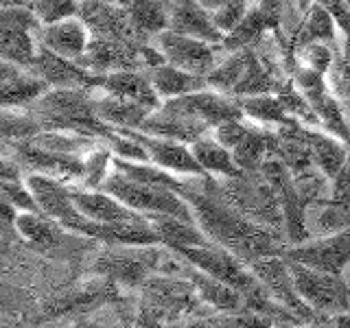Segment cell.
Returning a JSON list of instances; mask_svg holds the SVG:
<instances>
[{
	"mask_svg": "<svg viewBox=\"0 0 350 328\" xmlns=\"http://www.w3.org/2000/svg\"><path fill=\"white\" fill-rule=\"evenodd\" d=\"M184 197L191 202L195 221L200 223L208 238L230 249L232 254L247 260L278 254L271 232L234 210L232 206H228L221 197L200 195L191 189L186 191Z\"/></svg>",
	"mask_w": 350,
	"mask_h": 328,
	"instance_id": "6da1fadb",
	"label": "cell"
},
{
	"mask_svg": "<svg viewBox=\"0 0 350 328\" xmlns=\"http://www.w3.org/2000/svg\"><path fill=\"white\" fill-rule=\"evenodd\" d=\"M31 114L38 118L42 129L79 131L88 136H101L103 140L112 129L98 118L94 98H90L85 87H55L31 105Z\"/></svg>",
	"mask_w": 350,
	"mask_h": 328,
	"instance_id": "7a4b0ae2",
	"label": "cell"
},
{
	"mask_svg": "<svg viewBox=\"0 0 350 328\" xmlns=\"http://www.w3.org/2000/svg\"><path fill=\"white\" fill-rule=\"evenodd\" d=\"M101 189L112 193L123 204L134 208V210L145 213V217L171 215V217L186 219V221H195L193 206L182 193L167 189V186H158V184H149V182H140L136 178H129V175H125L118 169L114 175H107V180L103 182Z\"/></svg>",
	"mask_w": 350,
	"mask_h": 328,
	"instance_id": "3957f363",
	"label": "cell"
},
{
	"mask_svg": "<svg viewBox=\"0 0 350 328\" xmlns=\"http://www.w3.org/2000/svg\"><path fill=\"white\" fill-rule=\"evenodd\" d=\"M178 254L189 262V265L202 269L208 276L221 280L230 287L239 289L241 293H254L262 284L254 276V271H245L237 260V254H232L226 247L217 245H191V247H178Z\"/></svg>",
	"mask_w": 350,
	"mask_h": 328,
	"instance_id": "277c9868",
	"label": "cell"
},
{
	"mask_svg": "<svg viewBox=\"0 0 350 328\" xmlns=\"http://www.w3.org/2000/svg\"><path fill=\"white\" fill-rule=\"evenodd\" d=\"M289 267L295 289L311 309L331 313H342L348 309V282L342 280V273L315 269L295 260H289Z\"/></svg>",
	"mask_w": 350,
	"mask_h": 328,
	"instance_id": "5b68a950",
	"label": "cell"
},
{
	"mask_svg": "<svg viewBox=\"0 0 350 328\" xmlns=\"http://www.w3.org/2000/svg\"><path fill=\"white\" fill-rule=\"evenodd\" d=\"M156 49L162 53L167 64L178 66L195 74H211L221 64V53L213 42L191 38L173 29H162L156 33Z\"/></svg>",
	"mask_w": 350,
	"mask_h": 328,
	"instance_id": "8992f818",
	"label": "cell"
},
{
	"mask_svg": "<svg viewBox=\"0 0 350 328\" xmlns=\"http://www.w3.org/2000/svg\"><path fill=\"white\" fill-rule=\"evenodd\" d=\"M282 256L287 260L304 262V265L315 269L344 273V269L350 267V228L306 241V243H298L284 249Z\"/></svg>",
	"mask_w": 350,
	"mask_h": 328,
	"instance_id": "52a82bcc",
	"label": "cell"
},
{
	"mask_svg": "<svg viewBox=\"0 0 350 328\" xmlns=\"http://www.w3.org/2000/svg\"><path fill=\"white\" fill-rule=\"evenodd\" d=\"M252 271H254V276L260 280L265 291L280 306H287V309H291V311H298L304 317L313 315V309L300 298L298 289H295L289 260L282 254L280 256L271 254V256H262V258L252 260Z\"/></svg>",
	"mask_w": 350,
	"mask_h": 328,
	"instance_id": "ba28073f",
	"label": "cell"
},
{
	"mask_svg": "<svg viewBox=\"0 0 350 328\" xmlns=\"http://www.w3.org/2000/svg\"><path fill=\"white\" fill-rule=\"evenodd\" d=\"M164 105L175 109V112H182L186 116L200 120V123H204L206 127H217V125L226 123V120L243 116L241 101L237 103L232 98H228L226 92L213 90V87L184 94L178 98H167Z\"/></svg>",
	"mask_w": 350,
	"mask_h": 328,
	"instance_id": "9c48e42d",
	"label": "cell"
},
{
	"mask_svg": "<svg viewBox=\"0 0 350 328\" xmlns=\"http://www.w3.org/2000/svg\"><path fill=\"white\" fill-rule=\"evenodd\" d=\"M136 138L142 147L147 149L149 160L158 167L173 171V173H184V175H206L200 160L195 158L193 149L186 147V142L167 138V136H153L140 129H120Z\"/></svg>",
	"mask_w": 350,
	"mask_h": 328,
	"instance_id": "30bf717a",
	"label": "cell"
},
{
	"mask_svg": "<svg viewBox=\"0 0 350 328\" xmlns=\"http://www.w3.org/2000/svg\"><path fill=\"white\" fill-rule=\"evenodd\" d=\"M25 182L31 189L33 197H36L40 210L44 215L57 219L64 228H68L72 221H77V219L83 217L75 206L72 189H70V186H66L64 180L36 171V173H29Z\"/></svg>",
	"mask_w": 350,
	"mask_h": 328,
	"instance_id": "8fae6325",
	"label": "cell"
},
{
	"mask_svg": "<svg viewBox=\"0 0 350 328\" xmlns=\"http://www.w3.org/2000/svg\"><path fill=\"white\" fill-rule=\"evenodd\" d=\"M18 162L36 169L38 173H46L59 180H81L85 175V164L75 153H59L46 147L36 145L33 140H18L16 147Z\"/></svg>",
	"mask_w": 350,
	"mask_h": 328,
	"instance_id": "7c38bea8",
	"label": "cell"
},
{
	"mask_svg": "<svg viewBox=\"0 0 350 328\" xmlns=\"http://www.w3.org/2000/svg\"><path fill=\"white\" fill-rule=\"evenodd\" d=\"M169 29L184 33V36L200 38L213 44H221L226 33L215 25L213 11H208L197 0H171L167 5Z\"/></svg>",
	"mask_w": 350,
	"mask_h": 328,
	"instance_id": "4fadbf2b",
	"label": "cell"
},
{
	"mask_svg": "<svg viewBox=\"0 0 350 328\" xmlns=\"http://www.w3.org/2000/svg\"><path fill=\"white\" fill-rule=\"evenodd\" d=\"M38 40L62 57L81 62L88 51V44H90V31H88V25L72 16L53 22V25H42V29L38 31Z\"/></svg>",
	"mask_w": 350,
	"mask_h": 328,
	"instance_id": "5bb4252c",
	"label": "cell"
},
{
	"mask_svg": "<svg viewBox=\"0 0 350 328\" xmlns=\"http://www.w3.org/2000/svg\"><path fill=\"white\" fill-rule=\"evenodd\" d=\"M72 200L77 210L83 217H88L90 221H101V223H116V221H136V219H147L145 215H140L134 208H129L107 191H75L72 189Z\"/></svg>",
	"mask_w": 350,
	"mask_h": 328,
	"instance_id": "9a60e30c",
	"label": "cell"
},
{
	"mask_svg": "<svg viewBox=\"0 0 350 328\" xmlns=\"http://www.w3.org/2000/svg\"><path fill=\"white\" fill-rule=\"evenodd\" d=\"M3 107L33 105L40 96L49 92L51 83L42 79L31 68H22L18 64L3 59Z\"/></svg>",
	"mask_w": 350,
	"mask_h": 328,
	"instance_id": "2e32d148",
	"label": "cell"
},
{
	"mask_svg": "<svg viewBox=\"0 0 350 328\" xmlns=\"http://www.w3.org/2000/svg\"><path fill=\"white\" fill-rule=\"evenodd\" d=\"M98 90L112 92L116 96L129 98V101L142 103L151 109L160 107V94L153 85L149 72H138V70H114L101 74V87Z\"/></svg>",
	"mask_w": 350,
	"mask_h": 328,
	"instance_id": "e0dca14e",
	"label": "cell"
},
{
	"mask_svg": "<svg viewBox=\"0 0 350 328\" xmlns=\"http://www.w3.org/2000/svg\"><path fill=\"white\" fill-rule=\"evenodd\" d=\"M140 51H131L127 44L116 42L112 38H101L88 44V51L83 55L85 68L94 70L96 74H105V72H114V70H131L136 68L138 62L136 55H140ZM79 62V64H81Z\"/></svg>",
	"mask_w": 350,
	"mask_h": 328,
	"instance_id": "ac0fdd59",
	"label": "cell"
},
{
	"mask_svg": "<svg viewBox=\"0 0 350 328\" xmlns=\"http://www.w3.org/2000/svg\"><path fill=\"white\" fill-rule=\"evenodd\" d=\"M94 109L98 118L105 125H112V129H140L145 118L153 112L147 105L116 96L112 92H105L101 98H94Z\"/></svg>",
	"mask_w": 350,
	"mask_h": 328,
	"instance_id": "d6986e66",
	"label": "cell"
},
{
	"mask_svg": "<svg viewBox=\"0 0 350 328\" xmlns=\"http://www.w3.org/2000/svg\"><path fill=\"white\" fill-rule=\"evenodd\" d=\"M149 77H151L153 85H156L158 94L164 98H178V96L200 92V90H206V87H211L204 74L189 72V70L178 68V66L167 64V62L153 66V68L149 70Z\"/></svg>",
	"mask_w": 350,
	"mask_h": 328,
	"instance_id": "ffe728a7",
	"label": "cell"
},
{
	"mask_svg": "<svg viewBox=\"0 0 350 328\" xmlns=\"http://www.w3.org/2000/svg\"><path fill=\"white\" fill-rule=\"evenodd\" d=\"M278 142H280V134H271L267 129L250 127L247 136L232 149L234 160L241 167V171H245V173L260 171L262 164H265V158L273 156V153L278 151Z\"/></svg>",
	"mask_w": 350,
	"mask_h": 328,
	"instance_id": "44dd1931",
	"label": "cell"
},
{
	"mask_svg": "<svg viewBox=\"0 0 350 328\" xmlns=\"http://www.w3.org/2000/svg\"><path fill=\"white\" fill-rule=\"evenodd\" d=\"M147 219L156 228L162 243H167L173 249L191 245H213V241L206 236L202 228L195 226V221H186V219L171 215H149Z\"/></svg>",
	"mask_w": 350,
	"mask_h": 328,
	"instance_id": "7402d4cb",
	"label": "cell"
},
{
	"mask_svg": "<svg viewBox=\"0 0 350 328\" xmlns=\"http://www.w3.org/2000/svg\"><path fill=\"white\" fill-rule=\"evenodd\" d=\"M191 149L206 173L221 175V178H237V175L245 173V171H241V167L237 164L232 149L221 145V142L211 134L197 138L191 145Z\"/></svg>",
	"mask_w": 350,
	"mask_h": 328,
	"instance_id": "603a6c76",
	"label": "cell"
},
{
	"mask_svg": "<svg viewBox=\"0 0 350 328\" xmlns=\"http://www.w3.org/2000/svg\"><path fill=\"white\" fill-rule=\"evenodd\" d=\"M306 136L311 142V151H313V164L320 169L326 178H337L342 169L348 162V151L344 149L342 142H337L331 136L324 134H315V131L306 129Z\"/></svg>",
	"mask_w": 350,
	"mask_h": 328,
	"instance_id": "cb8c5ba5",
	"label": "cell"
},
{
	"mask_svg": "<svg viewBox=\"0 0 350 328\" xmlns=\"http://www.w3.org/2000/svg\"><path fill=\"white\" fill-rule=\"evenodd\" d=\"M40 40H33V31L18 29V27H5L0 36V49H3V59L18 64L22 68H31L36 62Z\"/></svg>",
	"mask_w": 350,
	"mask_h": 328,
	"instance_id": "d4e9b609",
	"label": "cell"
},
{
	"mask_svg": "<svg viewBox=\"0 0 350 328\" xmlns=\"http://www.w3.org/2000/svg\"><path fill=\"white\" fill-rule=\"evenodd\" d=\"M252 59H254V55H252L250 51H245V49L234 51L232 57L224 59L211 74H206L208 85H211L213 90L226 92V94L228 92L234 94L239 83L243 81V77L247 74V68H250Z\"/></svg>",
	"mask_w": 350,
	"mask_h": 328,
	"instance_id": "484cf974",
	"label": "cell"
},
{
	"mask_svg": "<svg viewBox=\"0 0 350 328\" xmlns=\"http://www.w3.org/2000/svg\"><path fill=\"white\" fill-rule=\"evenodd\" d=\"M16 228L18 232L25 236L27 241H31L33 245L46 247L53 245L62 234L59 230V221L53 219L44 213H16Z\"/></svg>",
	"mask_w": 350,
	"mask_h": 328,
	"instance_id": "4316f807",
	"label": "cell"
},
{
	"mask_svg": "<svg viewBox=\"0 0 350 328\" xmlns=\"http://www.w3.org/2000/svg\"><path fill=\"white\" fill-rule=\"evenodd\" d=\"M191 280L197 289H200L202 298L206 302H211L219 309H226V311H239L241 304H243V298H241V291L230 287V284L217 280L213 276H208L202 269H195L191 273Z\"/></svg>",
	"mask_w": 350,
	"mask_h": 328,
	"instance_id": "83f0119b",
	"label": "cell"
},
{
	"mask_svg": "<svg viewBox=\"0 0 350 328\" xmlns=\"http://www.w3.org/2000/svg\"><path fill=\"white\" fill-rule=\"evenodd\" d=\"M241 107H243V114L252 116L254 120H260V123L267 125H298V120H293L287 112V105H284L280 98H273L269 94H252L245 96L241 101Z\"/></svg>",
	"mask_w": 350,
	"mask_h": 328,
	"instance_id": "f1b7e54d",
	"label": "cell"
},
{
	"mask_svg": "<svg viewBox=\"0 0 350 328\" xmlns=\"http://www.w3.org/2000/svg\"><path fill=\"white\" fill-rule=\"evenodd\" d=\"M267 22H273V16L267 14L262 7L256 9H250L247 16L241 20V25L237 29H232L230 33H226L224 38V49L226 51H239V49H245L252 40H256L262 29L267 27Z\"/></svg>",
	"mask_w": 350,
	"mask_h": 328,
	"instance_id": "f546056e",
	"label": "cell"
},
{
	"mask_svg": "<svg viewBox=\"0 0 350 328\" xmlns=\"http://www.w3.org/2000/svg\"><path fill=\"white\" fill-rule=\"evenodd\" d=\"M131 22L138 29L151 33L169 29L167 5H162L160 0H131Z\"/></svg>",
	"mask_w": 350,
	"mask_h": 328,
	"instance_id": "4dcf8cb0",
	"label": "cell"
},
{
	"mask_svg": "<svg viewBox=\"0 0 350 328\" xmlns=\"http://www.w3.org/2000/svg\"><path fill=\"white\" fill-rule=\"evenodd\" d=\"M42 125L38 123V118L29 114H14L11 107H3V136L5 140L16 138V140H29L33 136L40 134Z\"/></svg>",
	"mask_w": 350,
	"mask_h": 328,
	"instance_id": "1f68e13d",
	"label": "cell"
},
{
	"mask_svg": "<svg viewBox=\"0 0 350 328\" xmlns=\"http://www.w3.org/2000/svg\"><path fill=\"white\" fill-rule=\"evenodd\" d=\"M31 9L36 11L42 25H53L66 18H72L81 11L79 0H33Z\"/></svg>",
	"mask_w": 350,
	"mask_h": 328,
	"instance_id": "d6a6232c",
	"label": "cell"
},
{
	"mask_svg": "<svg viewBox=\"0 0 350 328\" xmlns=\"http://www.w3.org/2000/svg\"><path fill=\"white\" fill-rule=\"evenodd\" d=\"M112 160V149L105 147H94L92 151H88V156L83 160L85 164V175H83V184L88 189H101L103 182L107 180V164Z\"/></svg>",
	"mask_w": 350,
	"mask_h": 328,
	"instance_id": "836d02e7",
	"label": "cell"
},
{
	"mask_svg": "<svg viewBox=\"0 0 350 328\" xmlns=\"http://www.w3.org/2000/svg\"><path fill=\"white\" fill-rule=\"evenodd\" d=\"M3 200L14 206L18 213H42L27 182L22 184L20 180H3Z\"/></svg>",
	"mask_w": 350,
	"mask_h": 328,
	"instance_id": "e575fe53",
	"label": "cell"
},
{
	"mask_svg": "<svg viewBox=\"0 0 350 328\" xmlns=\"http://www.w3.org/2000/svg\"><path fill=\"white\" fill-rule=\"evenodd\" d=\"M247 0H226V3L213 11L215 25L224 33H230L241 25V20L247 16Z\"/></svg>",
	"mask_w": 350,
	"mask_h": 328,
	"instance_id": "d590c367",
	"label": "cell"
},
{
	"mask_svg": "<svg viewBox=\"0 0 350 328\" xmlns=\"http://www.w3.org/2000/svg\"><path fill=\"white\" fill-rule=\"evenodd\" d=\"M333 14L328 9H324L322 5H317L311 14L309 25H306V36L304 42H317V40H331L335 33V25H333Z\"/></svg>",
	"mask_w": 350,
	"mask_h": 328,
	"instance_id": "8d00e7d4",
	"label": "cell"
},
{
	"mask_svg": "<svg viewBox=\"0 0 350 328\" xmlns=\"http://www.w3.org/2000/svg\"><path fill=\"white\" fill-rule=\"evenodd\" d=\"M247 131H250V125L241 123V118H232V120H226L221 125H217L213 136L228 149H234L239 142L247 136Z\"/></svg>",
	"mask_w": 350,
	"mask_h": 328,
	"instance_id": "74e56055",
	"label": "cell"
},
{
	"mask_svg": "<svg viewBox=\"0 0 350 328\" xmlns=\"http://www.w3.org/2000/svg\"><path fill=\"white\" fill-rule=\"evenodd\" d=\"M302 55H304L306 66H309L311 70H317V72H322V74L328 70V66H331V62H333V53L328 51L324 44H320V42L309 44V46L302 51Z\"/></svg>",
	"mask_w": 350,
	"mask_h": 328,
	"instance_id": "f35d334b",
	"label": "cell"
},
{
	"mask_svg": "<svg viewBox=\"0 0 350 328\" xmlns=\"http://www.w3.org/2000/svg\"><path fill=\"white\" fill-rule=\"evenodd\" d=\"M315 3L331 11L337 25L350 36V5L346 3V0H315Z\"/></svg>",
	"mask_w": 350,
	"mask_h": 328,
	"instance_id": "ab89813d",
	"label": "cell"
},
{
	"mask_svg": "<svg viewBox=\"0 0 350 328\" xmlns=\"http://www.w3.org/2000/svg\"><path fill=\"white\" fill-rule=\"evenodd\" d=\"M197 3H200V5H204L208 11H215V9H219V7H221L224 3H226V0H197Z\"/></svg>",
	"mask_w": 350,
	"mask_h": 328,
	"instance_id": "60d3db41",
	"label": "cell"
},
{
	"mask_svg": "<svg viewBox=\"0 0 350 328\" xmlns=\"http://www.w3.org/2000/svg\"><path fill=\"white\" fill-rule=\"evenodd\" d=\"M33 0H3V7H31Z\"/></svg>",
	"mask_w": 350,
	"mask_h": 328,
	"instance_id": "b9f144b4",
	"label": "cell"
},
{
	"mask_svg": "<svg viewBox=\"0 0 350 328\" xmlns=\"http://www.w3.org/2000/svg\"><path fill=\"white\" fill-rule=\"evenodd\" d=\"M335 324H337V326H350V315L337 313V315H335Z\"/></svg>",
	"mask_w": 350,
	"mask_h": 328,
	"instance_id": "7bdbcfd3",
	"label": "cell"
}]
</instances>
